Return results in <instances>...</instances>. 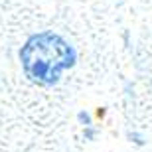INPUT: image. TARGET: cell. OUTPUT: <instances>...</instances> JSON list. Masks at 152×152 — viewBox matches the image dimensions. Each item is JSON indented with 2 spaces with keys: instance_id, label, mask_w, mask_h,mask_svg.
Masks as SVG:
<instances>
[{
  "instance_id": "obj_1",
  "label": "cell",
  "mask_w": 152,
  "mask_h": 152,
  "mask_svg": "<svg viewBox=\"0 0 152 152\" xmlns=\"http://www.w3.org/2000/svg\"><path fill=\"white\" fill-rule=\"evenodd\" d=\"M20 61L32 81L39 85H53L75 61L73 48L53 32L36 34L20 51Z\"/></svg>"
}]
</instances>
